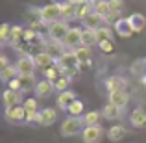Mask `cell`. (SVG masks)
<instances>
[{
  "mask_svg": "<svg viewBox=\"0 0 146 143\" xmlns=\"http://www.w3.org/2000/svg\"><path fill=\"white\" fill-rule=\"evenodd\" d=\"M93 2H96V0H93Z\"/></svg>",
  "mask_w": 146,
  "mask_h": 143,
  "instance_id": "47",
  "label": "cell"
},
{
  "mask_svg": "<svg viewBox=\"0 0 146 143\" xmlns=\"http://www.w3.org/2000/svg\"><path fill=\"white\" fill-rule=\"evenodd\" d=\"M82 45H83V47H91V48H93L94 45H98L96 30H91V28H83V34H82Z\"/></svg>",
  "mask_w": 146,
  "mask_h": 143,
  "instance_id": "27",
  "label": "cell"
},
{
  "mask_svg": "<svg viewBox=\"0 0 146 143\" xmlns=\"http://www.w3.org/2000/svg\"><path fill=\"white\" fill-rule=\"evenodd\" d=\"M102 115L107 121H117L122 115V110L118 106H115L113 102H107V104H104V108H102Z\"/></svg>",
  "mask_w": 146,
  "mask_h": 143,
  "instance_id": "22",
  "label": "cell"
},
{
  "mask_svg": "<svg viewBox=\"0 0 146 143\" xmlns=\"http://www.w3.org/2000/svg\"><path fill=\"white\" fill-rule=\"evenodd\" d=\"M44 50L50 54V56L54 58V60H59L61 56H63L65 52H67V47H65L61 41H52V39H46V43H44Z\"/></svg>",
  "mask_w": 146,
  "mask_h": 143,
  "instance_id": "13",
  "label": "cell"
},
{
  "mask_svg": "<svg viewBox=\"0 0 146 143\" xmlns=\"http://www.w3.org/2000/svg\"><path fill=\"white\" fill-rule=\"evenodd\" d=\"M7 65H11V63H9V60H7L6 54H2V56H0V69H6Z\"/></svg>",
  "mask_w": 146,
  "mask_h": 143,
  "instance_id": "43",
  "label": "cell"
},
{
  "mask_svg": "<svg viewBox=\"0 0 146 143\" xmlns=\"http://www.w3.org/2000/svg\"><path fill=\"white\" fill-rule=\"evenodd\" d=\"M15 65L19 69V75H35V71H37L35 58L33 56H19Z\"/></svg>",
  "mask_w": 146,
  "mask_h": 143,
  "instance_id": "9",
  "label": "cell"
},
{
  "mask_svg": "<svg viewBox=\"0 0 146 143\" xmlns=\"http://www.w3.org/2000/svg\"><path fill=\"white\" fill-rule=\"evenodd\" d=\"M82 34H83V28H80V26H74V28L68 30L67 37H65L63 45L67 47V50H74L78 47H82Z\"/></svg>",
  "mask_w": 146,
  "mask_h": 143,
  "instance_id": "8",
  "label": "cell"
},
{
  "mask_svg": "<svg viewBox=\"0 0 146 143\" xmlns=\"http://www.w3.org/2000/svg\"><path fill=\"white\" fill-rule=\"evenodd\" d=\"M96 37H98V43L100 41H115L113 26H102V28H98L96 30Z\"/></svg>",
  "mask_w": 146,
  "mask_h": 143,
  "instance_id": "29",
  "label": "cell"
},
{
  "mask_svg": "<svg viewBox=\"0 0 146 143\" xmlns=\"http://www.w3.org/2000/svg\"><path fill=\"white\" fill-rule=\"evenodd\" d=\"M104 138V128L102 125H94V126H85L82 132V140L83 143H100Z\"/></svg>",
  "mask_w": 146,
  "mask_h": 143,
  "instance_id": "7",
  "label": "cell"
},
{
  "mask_svg": "<svg viewBox=\"0 0 146 143\" xmlns=\"http://www.w3.org/2000/svg\"><path fill=\"white\" fill-rule=\"evenodd\" d=\"M68 30H70L68 22L61 19V21H56V22H52V24L48 26L46 36H48V39H52V41H61V43H63L65 37H67V34H68Z\"/></svg>",
  "mask_w": 146,
  "mask_h": 143,
  "instance_id": "3",
  "label": "cell"
},
{
  "mask_svg": "<svg viewBox=\"0 0 146 143\" xmlns=\"http://www.w3.org/2000/svg\"><path fill=\"white\" fill-rule=\"evenodd\" d=\"M19 78H21V84H22V93L35 89L37 82H39V80H35V75H19Z\"/></svg>",
  "mask_w": 146,
  "mask_h": 143,
  "instance_id": "28",
  "label": "cell"
},
{
  "mask_svg": "<svg viewBox=\"0 0 146 143\" xmlns=\"http://www.w3.org/2000/svg\"><path fill=\"white\" fill-rule=\"evenodd\" d=\"M11 28H13V26H9L7 22L2 24V28H0V43L2 45H9L11 43Z\"/></svg>",
  "mask_w": 146,
  "mask_h": 143,
  "instance_id": "35",
  "label": "cell"
},
{
  "mask_svg": "<svg viewBox=\"0 0 146 143\" xmlns=\"http://www.w3.org/2000/svg\"><path fill=\"white\" fill-rule=\"evenodd\" d=\"M96 47L102 50L104 54H111V52L115 50V43H113V41H100Z\"/></svg>",
  "mask_w": 146,
  "mask_h": 143,
  "instance_id": "40",
  "label": "cell"
},
{
  "mask_svg": "<svg viewBox=\"0 0 146 143\" xmlns=\"http://www.w3.org/2000/svg\"><path fill=\"white\" fill-rule=\"evenodd\" d=\"M22 106H24L26 111H39V104H37V99H32V97H28V99L22 100Z\"/></svg>",
  "mask_w": 146,
  "mask_h": 143,
  "instance_id": "39",
  "label": "cell"
},
{
  "mask_svg": "<svg viewBox=\"0 0 146 143\" xmlns=\"http://www.w3.org/2000/svg\"><path fill=\"white\" fill-rule=\"evenodd\" d=\"M68 113L74 115V117H83V113H85V106H83L82 100L76 99L74 102L70 104V108H68Z\"/></svg>",
  "mask_w": 146,
  "mask_h": 143,
  "instance_id": "32",
  "label": "cell"
},
{
  "mask_svg": "<svg viewBox=\"0 0 146 143\" xmlns=\"http://www.w3.org/2000/svg\"><path fill=\"white\" fill-rule=\"evenodd\" d=\"M128 21H129V24H131V28L135 30V34L143 32V30L146 28V17H144L143 13H131V15H128Z\"/></svg>",
  "mask_w": 146,
  "mask_h": 143,
  "instance_id": "24",
  "label": "cell"
},
{
  "mask_svg": "<svg viewBox=\"0 0 146 143\" xmlns=\"http://www.w3.org/2000/svg\"><path fill=\"white\" fill-rule=\"evenodd\" d=\"M104 87H106L107 93L120 91V89H126V87H128V80H126L122 75H111V76H107V78H106Z\"/></svg>",
  "mask_w": 146,
  "mask_h": 143,
  "instance_id": "6",
  "label": "cell"
},
{
  "mask_svg": "<svg viewBox=\"0 0 146 143\" xmlns=\"http://www.w3.org/2000/svg\"><path fill=\"white\" fill-rule=\"evenodd\" d=\"M83 128H85V125H83V119L82 117L68 115V117L61 123L59 132H61V136H63V138H72V136H76V134L83 132Z\"/></svg>",
  "mask_w": 146,
  "mask_h": 143,
  "instance_id": "1",
  "label": "cell"
},
{
  "mask_svg": "<svg viewBox=\"0 0 146 143\" xmlns=\"http://www.w3.org/2000/svg\"><path fill=\"white\" fill-rule=\"evenodd\" d=\"M76 100V93L72 89H67V91H61V93H57V99H56V106L59 108V110L63 111H68V108H70V104Z\"/></svg>",
  "mask_w": 146,
  "mask_h": 143,
  "instance_id": "11",
  "label": "cell"
},
{
  "mask_svg": "<svg viewBox=\"0 0 146 143\" xmlns=\"http://www.w3.org/2000/svg\"><path fill=\"white\" fill-rule=\"evenodd\" d=\"M68 2H72V4H80L82 0H68Z\"/></svg>",
  "mask_w": 146,
  "mask_h": 143,
  "instance_id": "46",
  "label": "cell"
},
{
  "mask_svg": "<svg viewBox=\"0 0 146 143\" xmlns=\"http://www.w3.org/2000/svg\"><path fill=\"white\" fill-rule=\"evenodd\" d=\"M82 119H83V125L85 126H94V125H100L104 115H102V110H91L87 113H83Z\"/></svg>",
  "mask_w": 146,
  "mask_h": 143,
  "instance_id": "25",
  "label": "cell"
},
{
  "mask_svg": "<svg viewBox=\"0 0 146 143\" xmlns=\"http://www.w3.org/2000/svg\"><path fill=\"white\" fill-rule=\"evenodd\" d=\"M26 113H28V111L24 110V106H22V104H17V106L6 108L4 117H6L7 123H11V125H21V123H26Z\"/></svg>",
  "mask_w": 146,
  "mask_h": 143,
  "instance_id": "4",
  "label": "cell"
},
{
  "mask_svg": "<svg viewBox=\"0 0 146 143\" xmlns=\"http://www.w3.org/2000/svg\"><path fill=\"white\" fill-rule=\"evenodd\" d=\"M93 11V0H82L80 4H76V21H85Z\"/></svg>",
  "mask_w": 146,
  "mask_h": 143,
  "instance_id": "19",
  "label": "cell"
},
{
  "mask_svg": "<svg viewBox=\"0 0 146 143\" xmlns=\"http://www.w3.org/2000/svg\"><path fill=\"white\" fill-rule=\"evenodd\" d=\"M2 99H4V106L6 108H11V106H17V104H22V97L19 91H15V89H9V87H6L4 89V95H2Z\"/></svg>",
  "mask_w": 146,
  "mask_h": 143,
  "instance_id": "21",
  "label": "cell"
},
{
  "mask_svg": "<svg viewBox=\"0 0 146 143\" xmlns=\"http://www.w3.org/2000/svg\"><path fill=\"white\" fill-rule=\"evenodd\" d=\"M26 123H28V125L39 123V111H28V113H26Z\"/></svg>",
  "mask_w": 146,
  "mask_h": 143,
  "instance_id": "42",
  "label": "cell"
},
{
  "mask_svg": "<svg viewBox=\"0 0 146 143\" xmlns=\"http://www.w3.org/2000/svg\"><path fill=\"white\" fill-rule=\"evenodd\" d=\"M141 82H143V86L146 87V75H144V76H141Z\"/></svg>",
  "mask_w": 146,
  "mask_h": 143,
  "instance_id": "45",
  "label": "cell"
},
{
  "mask_svg": "<svg viewBox=\"0 0 146 143\" xmlns=\"http://www.w3.org/2000/svg\"><path fill=\"white\" fill-rule=\"evenodd\" d=\"M39 19L50 26L52 22L61 21V2H50L46 6L39 7Z\"/></svg>",
  "mask_w": 146,
  "mask_h": 143,
  "instance_id": "2",
  "label": "cell"
},
{
  "mask_svg": "<svg viewBox=\"0 0 146 143\" xmlns=\"http://www.w3.org/2000/svg\"><path fill=\"white\" fill-rule=\"evenodd\" d=\"M107 99L109 102H113L115 106H118L120 110H124L129 102V93L128 89H120V91H113V93H107Z\"/></svg>",
  "mask_w": 146,
  "mask_h": 143,
  "instance_id": "15",
  "label": "cell"
},
{
  "mask_svg": "<svg viewBox=\"0 0 146 143\" xmlns=\"http://www.w3.org/2000/svg\"><path fill=\"white\" fill-rule=\"evenodd\" d=\"M83 24H85V28H91V30H98V28H102V26H109L107 21H106V17H102L96 11H93V13L83 21Z\"/></svg>",
  "mask_w": 146,
  "mask_h": 143,
  "instance_id": "20",
  "label": "cell"
},
{
  "mask_svg": "<svg viewBox=\"0 0 146 143\" xmlns=\"http://www.w3.org/2000/svg\"><path fill=\"white\" fill-rule=\"evenodd\" d=\"M128 136V128H126L124 125H111L109 128H107V140L109 141H113V143H118V141H122L124 138Z\"/></svg>",
  "mask_w": 146,
  "mask_h": 143,
  "instance_id": "16",
  "label": "cell"
},
{
  "mask_svg": "<svg viewBox=\"0 0 146 143\" xmlns=\"http://www.w3.org/2000/svg\"><path fill=\"white\" fill-rule=\"evenodd\" d=\"M129 71H131L135 76H144V75H146V60H137V61H133Z\"/></svg>",
  "mask_w": 146,
  "mask_h": 143,
  "instance_id": "36",
  "label": "cell"
},
{
  "mask_svg": "<svg viewBox=\"0 0 146 143\" xmlns=\"http://www.w3.org/2000/svg\"><path fill=\"white\" fill-rule=\"evenodd\" d=\"M61 19L67 21V22L76 21V4L68 2V0L61 2Z\"/></svg>",
  "mask_w": 146,
  "mask_h": 143,
  "instance_id": "23",
  "label": "cell"
},
{
  "mask_svg": "<svg viewBox=\"0 0 146 143\" xmlns=\"http://www.w3.org/2000/svg\"><path fill=\"white\" fill-rule=\"evenodd\" d=\"M7 87H9V89H15V91H19V93H22V84H21V78H13L11 80L9 84H7Z\"/></svg>",
  "mask_w": 146,
  "mask_h": 143,
  "instance_id": "41",
  "label": "cell"
},
{
  "mask_svg": "<svg viewBox=\"0 0 146 143\" xmlns=\"http://www.w3.org/2000/svg\"><path fill=\"white\" fill-rule=\"evenodd\" d=\"M21 41H24V28L22 26H13L11 28V47L17 43H21Z\"/></svg>",
  "mask_w": 146,
  "mask_h": 143,
  "instance_id": "33",
  "label": "cell"
},
{
  "mask_svg": "<svg viewBox=\"0 0 146 143\" xmlns=\"http://www.w3.org/2000/svg\"><path fill=\"white\" fill-rule=\"evenodd\" d=\"M93 7L96 13H100L102 17H106V21L109 19L111 15V9H109V0H96V2H93Z\"/></svg>",
  "mask_w": 146,
  "mask_h": 143,
  "instance_id": "31",
  "label": "cell"
},
{
  "mask_svg": "<svg viewBox=\"0 0 146 143\" xmlns=\"http://www.w3.org/2000/svg\"><path fill=\"white\" fill-rule=\"evenodd\" d=\"M74 54L78 56V61L80 63H83V61H91V47H78L74 48Z\"/></svg>",
  "mask_w": 146,
  "mask_h": 143,
  "instance_id": "34",
  "label": "cell"
},
{
  "mask_svg": "<svg viewBox=\"0 0 146 143\" xmlns=\"http://www.w3.org/2000/svg\"><path fill=\"white\" fill-rule=\"evenodd\" d=\"M129 123H131L135 128H143V126H146V110L143 106L133 108V111L129 113Z\"/></svg>",
  "mask_w": 146,
  "mask_h": 143,
  "instance_id": "18",
  "label": "cell"
},
{
  "mask_svg": "<svg viewBox=\"0 0 146 143\" xmlns=\"http://www.w3.org/2000/svg\"><path fill=\"white\" fill-rule=\"evenodd\" d=\"M91 65H93V60H91V61H83V63L78 65V67L82 69V71H85V69H91Z\"/></svg>",
  "mask_w": 146,
  "mask_h": 143,
  "instance_id": "44",
  "label": "cell"
},
{
  "mask_svg": "<svg viewBox=\"0 0 146 143\" xmlns=\"http://www.w3.org/2000/svg\"><path fill=\"white\" fill-rule=\"evenodd\" d=\"M57 63H59V67H61V73H67V71H70V69H80L78 65H80V61H78V56L74 54V50H67V52L63 54V56L57 60ZM82 71V69H80Z\"/></svg>",
  "mask_w": 146,
  "mask_h": 143,
  "instance_id": "5",
  "label": "cell"
},
{
  "mask_svg": "<svg viewBox=\"0 0 146 143\" xmlns=\"http://www.w3.org/2000/svg\"><path fill=\"white\" fill-rule=\"evenodd\" d=\"M59 76H63V73H61V67H59L57 61L50 69H46V71L43 73V78H46V80H50V82H54V84H56V80L59 78Z\"/></svg>",
  "mask_w": 146,
  "mask_h": 143,
  "instance_id": "30",
  "label": "cell"
},
{
  "mask_svg": "<svg viewBox=\"0 0 146 143\" xmlns=\"http://www.w3.org/2000/svg\"><path fill=\"white\" fill-rule=\"evenodd\" d=\"M70 80L72 78H68V76H59V78L56 80V84H54V86H56V91L57 93H61V91H67V89H70Z\"/></svg>",
  "mask_w": 146,
  "mask_h": 143,
  "instance_id": "37",
  "label": "cell"
},
{
  "mask_svg": "<svg viewBox=\"0 0 146 143\" xmlns=\"http://www.w3.org/2000/svg\"><path fill=\"white\" fill-rule=\"evenodd\" d=\"M35 97L37 99H44V97H50L56 91V86H54V82H50V80L46 78H41L39 82H37V86H35Z\"/></svg>",
  "mask_w": 146,
  "mask_h": 143,
  "instance_id": "14",
  "label": "cell"
},
{
  "mask_svg": "<svg viewBox=\"0 0 146 143\" xmlns=\"http://www.w3.org/2000/svg\"><path fill=\"white\" fill-rule=\"evenodd\" d=\"M57 121V108H43L39 110V123L41 126H52Z\"/></svg>",
  "mask_w": 146,
  "mask_h": 143,
  "instance_id": "12",
  "label": "cell"
},
{
  "mask_svg": "<svg viewBox=\"0 0 146 143\" xmlns=\"http://www.w3.org/2000/svg\"><path fill=\"white\" fill-rule=\"evenodd\" d=\"M113 30H115V34H117L118 37H124V39H128V37H131L133 34H135V30L131 28L128 17H126V19H122V17L118 19V21L113 24Z\"/></svg>",
  "mask_w": 146,
  "mask_h": 143,
  "instance_id": "10",
  "label": "cell"
},
{
  "mask_svg": "<svg viewBox=\"0 0 146 143\" xmlns=\"http://www.w3.org/2000/svg\"><path fill=\"white\" fill-rule=\"evenodd\" d=\"M19 76V69H17V65L15 63H11V65H7L6 69H0V80H2L4 84H9L13 78H17Z\"/></svg>",
  "mask_w": 146,
  "mask_h": 143,
  "instance_id": "26",
  "label": "cell"
},
{
  "mask_svg": "<svg viewBox=\"0 0 146 143\" xmlns=\"http://www.w3.org/2000/svg\"><path fill=\"white\" fill-rule=\"evenodd\" d=\"M33 58H35L37 71H41V73H44L46 69H50L54 63H56V60H54V58L50 56L46 50H43V52H39V54H33Z\"/></svg>",
  "mask_w": 146,
  "mask_h": 143,
  "instance_id": "17",
  "label": "cell"
},
{
  "mask_svg": "<svg viewBox=\"0 0 146 143\" xmlns=\"http://www.w3.org/2000/svg\"><path fill=\"white\" fill-rule=\"evenodd\" d=\"M109 9H111V15L120 17V13L124 11V0H109Z\"/></svg>",
  "mask_w": 146,
  "mask_h": 143,
  "instance_id": "38",
  "label": "cell"
}]
</instances>
